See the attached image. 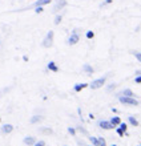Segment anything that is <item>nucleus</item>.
Instances as JSON below:
<instances>
[{
    "instance_id": "nucleus-6",
    "label": "nucleus",
    "mask_w": 141,
    "mask_h": 146,
    "mask_svg": "<svg viewBox=\"0 0 141 146\" xmlns=\"http://www.w3.org/2000/svg\"><path fill=\"white\" fill-rule=\"evenodd\" d=\"M12 130H13V126L9 125V123H5V125L1 126V133H4V134H8V133H11Z\"/></svg>"
},
{
    "instance_id": "nucleus-4",
    "label": "nucleus",
    "mask_w": 141,
    "mask_h": 146,
    "mask_svg": "<svg viewBox=\"0 0 141 146\" xmlns=\"http://www.w3.org/2000/svg\"><path fill=\"white\" fill-rule=\"evenodd\" d=\"M79 33H77L76 31H73L72 33H71V36H69L68 38V45H75V44H77V41H79Z\"/></svg>"
},
{
    "instance_id": "nucleus-32",
    "label": "nucleus",
    "mask_w": 141,
    "mask_h": 146,
    "mask_svg": "<svg viewBox=\"0 0 141 146\" xmlns=\"http://www.w3.org/2000/svg\"><path fill=\"white\" fill-rule=\"evenodd\" d=\"M112 146H117V145H112Z\"/></svg>"
},
{
    "instance_id": "nucleus-19",
    "label": "nucleus",
    "mask_w": 141,
    "mask_h": 146,
    "mask_svg": "<svg viewBox=\"0 0 141 146\" xmlns=\"http://www.w3.org/2000/svg\"><path fill=\"white\" fill-rule=\"evenodd\" d=\"M118 127H120V129H121V130L124 131V133H125V131H126V129H128V125H126V123H124V122H120V125H118Z\"/></svg>"
},
{
    "instance_id": "nucleus-28",
    "label": "nucleus",
    "mask_w": 141,
    "mask_h": 146,
    "mask_svg": "<svg viewBox=\"0 0 141 146\" xmlns=\"http://www.w3.org/2000/svg\"><path fill=\"white\" fill-rule=\"evenodd\" d=\"M77 129H79V130H80V131H81V133H83V134L88 135V133H87V131H85V130H84V127H83V126H77Z\"/></svg>"
},
{
    "instance_id": "nucleus-2",
    "label": "nucleus",
    "mask_w": 141,
    "mask_h": 146,
    "mask_svg": "<svg viewBox=\"0 0 141 146\" xmlns=\"http://www.w3.org/2000/svg\"><path fill=\"white\" fill-rule=\"evenodd\" d=\"M52 44H53V32L49 31L48 33H47L45 38L43 40V46H45V48H51Z\"/></svg>"
},
{
    "instance_id": "nucleus-13",
    "label": "nucleus",
    "mask_w": 141,
    "mask_h": 146,
    "mask_svg": "<svg viewBox=\"0 0 141 146\" xmlns=\"http://www.w3.org/2000/svg\"><path fill=\"white\" fill-rule=\"evenodd\" d=\"M109 122H111L112 125H113V126H117V125H120V122H121V118L116 115V117H112V118H111V121H109Z\"/></svg>"
},
{
    "instance_id": "nucleus-15",
    "label": "nucleus",
    "mask_w": 141,
    "mask_h": 146,
    "mask_svg": "<svg viewBox=\"0 0 141 146\" xmlns=\"http://www.w3.org/2000/svg\"><path fill=\"white\" fill-rule=\"evenodd\" d=\"M83 70H84V72H87V73H89V74H92V73H93V68H92L91 65H88V64H84V65H83Z\"/></svg>"
},
{
    "instance_id": "nucleus-24",
    "label": "nucleus",
    "mask_w": 141,
    "mask_h": 146,
    "mask_svg": "<svg viewBox=\"0 0 141 146\" xmlns=\"http://www.w3.org/2000/svg\"><path fill=\"white\" fill-rule=\"evenodd\" d=\"M85 36H87L88 38H93V36H95V33H93V32H92V31H88L87 33H85Z\"/></svg>"
},
{
    "instance_id": "nucleus-22",
    "label": "nucleus",
    "mask_w": 141,
    "mask_h": 146,
    "mask_svg": "<svg viewBox=\"0 0 141 146\" xmlns=\"http://www.w3.org/2000/svg\"><path fill=\"white\" fill-rule=\"evenodd\" d=\"M68 133L71 135H76V129L75 127H68Z\"/></svg>"
},
{
    "instance_id": "nucleus-27",
    "label": "nucleus",
    "mask_w": 141,
    "mask_h": 146,
    "mask_svg": "<svg viewBox=\"0 0 141 146\" xmlns=\"http://www.w3.org/2000/svg\"><path fill=\"white\" fill-rule=\"evenodd\" d=\"M134 56H136V58H137L138 61L141 62V53H140V52H134Z\"/></svg>"
},
{
    "instance_id": "nucleus-1",
    "label": "nucleus",
    "mask_w": 141,
    "mask_h": 146,
    "mask_svg": "<svg viewBox=\"0 0 141 146\" xmlns=\"http://www.w3.org/2000/svg\"><path fill=\"white\" fill-rule=\"evenodd\" d=\"M118 101L124 105H132V106H137L138 101L134 97H126V96H118Z\"/></svg>"
},
{
    "instance_id": "nucleus-26",
    "label": "nucleus",
    "mask_w": 141,
    "mask_h": 146,
    "mask_svg": "<svg viewBox=\"0 0 141 146\" xmlns=\"http://www.w3.org/2000/svg\"><path fill=\"white\" fill-rule=\"evenodd\" d=\"M35 12H36V13H41L43 7H35Z\"/></svg>"
},
{
    "instance_id": "nucleus-18",
    "label": "nucleus",
    "mask_w": 141,
    "mask_h": 146,
    "mask_svg": "<svg viewBox=\"0 0 141 146\" xmlns=\"http://www.w3.org/2000/svg\"><path fill=\"white\" fill-rule=\"evenodd\" d=\"M89 141L92 142V145H93V146L99 145V138H96V137H89Z\"/></svg>"
},
{
    "instance_id": "nucleus-33",
    "label": "nucleus",
    "mask_w": 141,
    "mask_h": 146,
    "mask_svg": "<svg viewBox=\"0 0 141 146\" xmlns=\"http://www.w3.org/2000/svg\"><path fill=\"white\" fill-rule=\"evenodd\" d=\"M0 121H1V118H0Z\"/></svg>"
},
{
    "instance_id": "nucleus-25",
    "label": "nucleus",
    "mask_w": 141,
    "mask_h": 146,
    "mask_svg": "<svg viewBox=\"0 0 141 146\" xmlns=\"http://www.w3.org/2000/svg\"><path fill=\"white\" fill-rule=\"evenodd\" d=\"M114 88H116V85H114V84H111V85H109V86L107 88V90H108V92H112V90H114Z\"/></svg>"
},
{
    "instance_id": "nucleus-7",
    "label": "nucleus",
    "mask_w": 141,
    "mask_h": 146,
    "mask_svg": "<svg viewBox=\"0 0 141 146\" xmlns=\"http://www.w3.org/2000/svg\"><path fill=\"white\" fill-rule=\"evenodd\" d=\"M47 68H48V70H51V72H59V66L56 65V62H55V61H49V62H48Z\"/></svg>"
},
{
    "instance_id": "nucleus-23",
    "label": "nucleus",
    "mask_w": 141,
    "mask_h": 146,
    "mask_svg": "<svg viewBox=\"0 0 141 146\" xmlns=\"http://www.w3.org/2000/svg\"><path fill=\"white\" fill-rule=\"evenodd\" d=\"M61 19H63V16H61V15H57L56 17H55V24H60Z\"/></svg>"
},
{
    "instance_id": "nucleus-31",
    "label": "nucleus",
    "mask_w": 141,
    "mask_h": 146,
    "mask_svg": "<svg viewBox=\"0 0 141 146\" xmlns=\"http://www.w3.org/2000/svg\"><path fill=\"white\" fill-rule=\"evenodd\" d=\"M112 3V0H105L103 4H101V7H104V5H107V4H111Z\"/></svg>"
},
{
    "instance_id": "nucleus-3",
    "label": "nucleus",
    "mask_w": 141,
    "mask_h": 146,
    "mask_svg": "<svg viewBox=\"0 0 141 146\" xmlns=\"http://www.w3.org/2000/svg\"><path fill=\"white\" fill-rule=\"evenodd\" d=\"M105 81H107V77H101V78H97V80L92 81L91 85H89V88H91V89H99V88H101V86L105 84Z\"/></svg>"
},
{
    "instance_id": "nucleus-11",
    "label": "nucleus",
    "mask_w": 141,
    "mask_h": 146,
    "mask_svg": "<svg viewBox=\"0 0 141 146\" xmlns=\"http://www.w3.org/2000/svg\"><path fill=\"white\" fill-rule=\"evenodd\" d=\"M67 5V1L65 0H59V3L55 5V11H59V9H61L63 7H65Z\"/></svg>"
},
{
    "instance_id": "nucleus-21",
    "label": "nucleus",
    "mask_w": 141,
    "mask_h": 146,
    "mask_svg": "<svg viewBox=\"0 0 141 146\" xmlns=\"http://www.w3.org/2000/svg\"><path fill=\"white\" fill-rule=\"evenodd\" d=\"M33 146H45V141H43V139H40V141H36Z\"/></svg>"
},
{
    "instance_id": "nucleus-9",
    "label": "nucleus",
    "mask_w": 141,
    "mask_h": 146,
    "mask_svg": "<svg viewBox=\"0 0 141 146\" xmlns=\"http://www.w3.org/2000/svg\"><path fill=\"white\" fill-rule=\"evenodd\" d=\"M39 133L51 135V134H53V130H52V129H49V127H40V129H39Z\"/></svg>"
},
{
    "instance_id": "nucleus-16",
    "label": "nucleus",
    "mask_w": 141,
    "mask_h": 146,
    "mask_svg": "<svg viewBox=\"0 0 141 146\" xmlns=\"http://www.w3.org/2000/svg\"><path fill=\"white\" fill-rule=\"evenodd\" d=\"M122 94L124 96H126V97H136V94H134L130 89H124V92H122Z\"/></svg>"
},
{
    "instance_id": "nucleus-20",
    "label": "nucleus",
    "mask_w": 141,
    "mask_h": 146,
    "mask_svg": "<svg viewBox=\"0 0 141 146\" xmlns=\"http://www.w3.org/2000/svg\"><path fill=\"white\" fill-rule=\"evenodd\" d=\"M97 146H107V143H105V139L103 138V137H99V145Z\"/></svg>"
},
{
    "instance_id": "nucleus-5",
    "label": "nucleus",
    "mask_w": 141,
    "mask_h": 146,
    "mask_svg": "<svg viewBox=\"0 0 141 146\" xmlns=\"http://www.w3.org/2000/svg\"><path fill=\"white\" fill-rule=\"evenodd\" d=\"M99 126L101 127V129H105V130H108V129H114V127H116V126H113L109 121H105V119L99 121Z\"/></svg>"
},
{
    "instance_id": "nucleus-8",
    "label": "nucleus",
    "mask_w": 141,
    "mask_h": 146,
    "mask_svg": "<svg viewBox=\"0 0 141 146\" xmlns=\"http://www.w3.org/2000/svg\"><path fill=\"white\" fill-rule=\"evenodd\" d=\"M87 86H88L87 82H81V84H76L75 86H73V90H75V92H80V90H83V89L87 88Z\"/></svg>"
},
{
    "instance_id": "nucleus-12",
    "label": "nucleus",
    "mask_w": 141,
    "mask_h": 146,
    "mask_svg": "<svg viewBox=\"0 0 141 146\" xmlns=\"http://www.w3.org/2000/svg\"><path fill=\"white\" fill-rule=\"evenodd\" d=\"M52 0H37L36 3H35V7H43V5H45V4H49Z\"/></svg>"
},
{
    "instance_id": "nucleus-17",
    "label": "nucleus",
    "mask_w": 141,
    "mask_h": 146,
    "mask_svg": "<svg viewBox=\"0 0 141 146\" xmlns=\"http://www.w3.org/2000/svg\"><path fill=\"white\" fill-rule=\"evenodd\" d=\"M128 121H129V123L132 125V126H138V121L134 118V117H129V118H128Z\"/></svg>"
},
{
    "instance_id": "nucleus-10",
    "label": "nucleus",
    "mask_w": 141,
    "mask_h": 146,
    "mask_svg": "<svg viewBox=\"0 0 141 146\" xmlns=\"http://www.w3.org/2000/svg\"><path fill=\"white\" fill-rule=\"evenodd\" d=\"M35 142H36V139H35L33 137H29V135H28V137H25V138H24V143H25V145H28V146H33Z\"/></svg>"
},
{
    "instance_id": "nucleus-14",
    "label": "nucleus",
    "mask_w": 141,
    "mask_h": 146,
    "mask_svg": "<svg viewBox=\"0 0 141 146\" xmlns=\"http://www.w3.org/2000/svg\"><path fill=\"white\" fill-rule=\"evenodd\" d=\"M43 115H33L32 118H31V123H37L40 122V121H43Z\"/></svg>"
},
{
    "instance_id": "nucleus-30",
    "label": "nucleus",
    "mask_w": 141,
    "mask_h": 146,
    "mask_svg": "<svg viewBox=\"0 0 141 146\" xmlns=\"http://www.w3.org/2000/svg\"><path fill=\"white\" fill-rule=\"evenodd\" d=\"M134 82H136V84H141V76H140V74L134 78Z\"/></svg>"
},
{
    "instance_id": "nucleus-29",
    "label": "nucleus",
    "mask_w": 141,
    "mask_h": 146,
    "mask_svg": "<svg viewBox=\"0 0 141 146\" xmlns=\"http://www.w3.org/2000/svg\"><path fill=\"white\" fill-rule=\"evenodd\" d=\"M116 131H117V134L120 135V137H122V135H124V131H122L120 127H117V129H116Z\"/></svg>"
}]
</instances>
